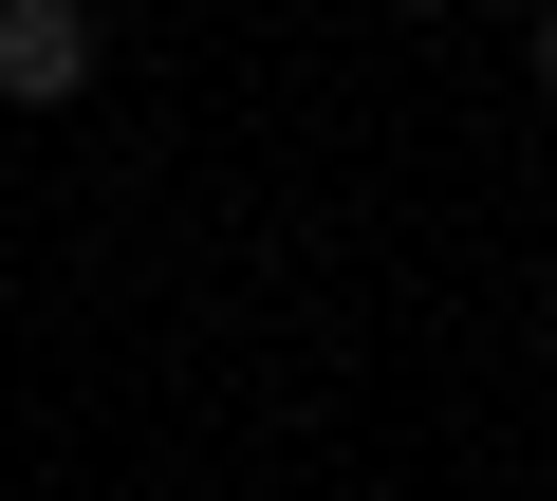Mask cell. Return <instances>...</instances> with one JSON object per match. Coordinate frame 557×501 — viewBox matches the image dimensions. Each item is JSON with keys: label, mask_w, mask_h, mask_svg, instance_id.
<instances>
[{"label": "cell", "mask_w": 557, "mask_h": 501, "mask_svg": "<svg viewBox=\"0 0 557 501\" xmlns=\"http://www.w3.org/2000/svg\"><path fill=\"white\" fill-rule=\"evenodd\" d=\"M0 93H20V112H75L94 93V0H0Z\"/></svg>", "instance_id": "1"}, {"label": "cell", "mask_w": 557, "mask_h": 501, "mask_svg": "<svg viewBox=\"0 0 557 501\" xmlns=\"http://www.w3.org/2000/svg\"><path fill=\"white\" fill-rule=\"evenodd\" d=\"M539 93H557V0H539Z\"/></svg>", "instance_id": "2"}, {"label": "cell", "mask_w": 557, "mask_h": 501, "mask_svg": "<svg viewBox=\"0 0 557 501\" xmlns=\"http://www.w3.org/2000/svg\"><path fill=\"white\" fill-rule=\"evenodd\" d=\"M539 335H557V261H539Z\"/></svg>", "instance_id": "3"}]
</instances>
